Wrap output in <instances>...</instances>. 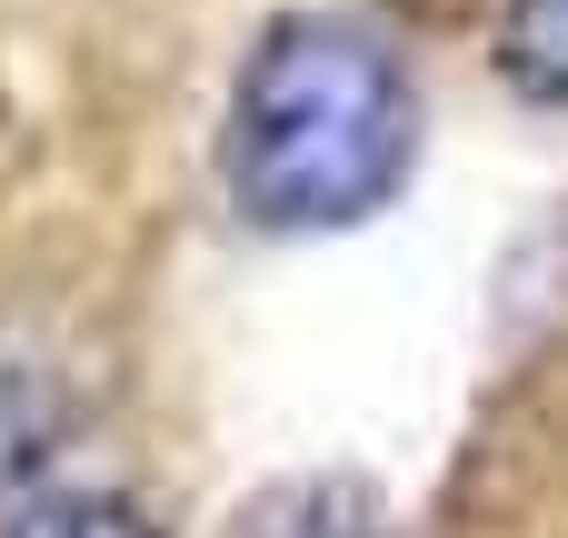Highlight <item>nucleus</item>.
Listing matches in <instances>:
<instances>
[{"mask_svg":"<svg viewBox=\"0 0 568 538\" xmlns=\"http://www.w3.org/2000/svg\"><path fill=\"white\" fill-rule=\"evenodd\" d=\"M0 538H160L120 489H40V499H20Z\"/></svg>","mask_w":568,"mask_h":538,"instance_id":"nucleus-4","label":"nucleus"},{"mask_svg":"<svg viewBox=\"0 0 568 538\" xmlns=\"http://www.w3.org/2000/svg\"><path fill=\"white\" fill-rule=\"evenodd\" d=\"M230 538H399V519L359 479H280L240 509Z\"/></svg>","mask_w":568,"mask_h":538,"instance_id":"nucleus-2","label":"nucleus"},{"mask_svg":"<svg viewBox=\"0 0 568 538\" xmlns=\"http://www.w3.org/2000/svg\"><path fill=\"white\" fill-rule=\"evenodd\" d=\"M429 140V100L389 30L349 10H280L220 110V180L250 230L339 240L369 230Z\"/></svg>","mask_w":568,"mask_h":538,"instance_id":"nucleus-1","label":"nucleus"},{"mask_svg":"<svg viewBox=\"0 0 568 538\" xmlns=\"http://www.w3.org/2000/svg\"><path fill=\"white\" fill-rule=\"evenodd\" d=\"M489 60L529 110H568V0H499Z\"/></svg>","mask_w":568,"mask_h":538,"instance_id":"nucleus-3","label":"nucleus"}]
</instances>
